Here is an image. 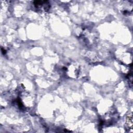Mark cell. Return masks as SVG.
I'll return each instance as SVG.
<instances>
[{
    "mask_svg": "<svg viewBox=\"0 0 133 133\" xmlns=\"http://www.w3.org/2000/svg\"><path fill=\"white\" fill-rule=\"evenodd\" d=\"M126 123L127 126L130 128V129L132 128V115L131 112H129L126 115Z\"/></svg>",
    "mask_w": 133,
    "mask_h": 133,
    "instance_id": "cell-1",
    "label": "cell"
}]
</instances>
